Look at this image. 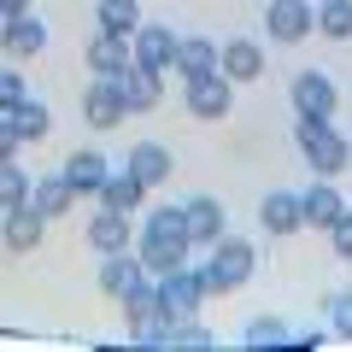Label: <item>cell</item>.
<instances>
[{"mask_svg":"<svg viewBox=\"0 0 352 352\" xmlns=\"http://www.w3.org/2000/svg\"><path fill=\"white\" fill-rule=\"evenodd\" d=\"M71 200H76V194H71V182H65V170H59V176H36V182H30V206H36L47 223L71 212Z\"/></svg>","mask_w":352,"mask_h":352,"instance_id":"44dd1931","label":"cell"},{"mask_svg":"<svg viewBox=\"0 0 352 352\" xmlns=\"http://www.w3.org/2000/svg\"><path fill=\"white\" fill-rule=\"evenodd\" d=\"M294 329L282 323V317H252L247 323V346H288Z\"/></svg>","mask_w":352,"mask_h":352,"instance_id":"f546056e","label":"cell"},{"mask_svg":"<svg viewBox=\"0 0 352 352\" xmlns=\"http://www.w3.org/2000/svg\"><path fill=\"white\" fill-rule=\"evenodd\" d=\"M229 106H235V88H229V76H223V71L188 76V112H194V118L217 124V118H229Z\"/></svg>","mask_w":352,"mask_h":352,"instance_id":"8992f818","label":"cell"},{"mask_svg":"<svg viewBox=\"0 0 352 352\" xmlns=\"http://www.w3.org/2000/svg\"><path fill=\"white\" fill-rule=\"evenodd\" d=\"M335 106H340V94L329 82V71H300L294 76V112L300 118H335Z\"/></svg>","mask_w":352,"mask_h":352,"instance_id":"ba28073f","label":"cell"},{"mask_svg":"<svg viewBox=\"0 0 352 352\" xmlns=\"http://www.w3.org/2000/svg\"><path fill=\"white\" fill-rule=\"evenodd\" d=\"M329 241H335V252H340V258H352V212H340L335 223H329Z\"/></svg>","mask_w":352,"mask_h":352,"instance_id":"d6a6232c","label":"cell"},{"mask_svg":"<svg viewBox=\"0 0 352 352\" xmlns=\"http://www.w3.org/2000/svg\"><path fill=\"white\" fill-rule=\"evenodd\" d=\"M188 247H194V235H188V217H182V206H159V212L141 223V264H147V276L159 282V276H170V270H182L188 264Z\"/></svg>","mask_w":352,"mask_h":352,"instance_id":"6da1fadb","label":"cell"},{"mask_svg":"<svg viewBox=\"0 0 352 352\" xmlns=\"http://www.w3.org/2000/svg\"><path fill=\"white\" fill-rule=\"evenodd\" d=\"M329 335L352 340V288L346 294H329Z\"/></svg>","mask_w":352,"mask_h":352,"instance_id":"4dcf8cb0","label":"cell"},{"mask_svg":"<svg viewBox=\"0 0 352 352\" xmlns=\"http://www.w3.org/2000/svg\"><path fill=\"white\" fill-rule=\"evenodd\" d=\"M41 223H47V217L24 200V206H12V212H0V241H6L12 252H30L41 241Z\"/></svg>","mask_w":352,"mask_h":352,"instance_id":"e0dca14e","label":"cell"},{"mask_svg":"<svg viewBox=\"0 0 352 352\" xmlns=\"http://www.w3.org/2000/svg\"><path fill=\"white\" fill-rule=\"evenodd\" d=\"M129 47H135V65H147V71H170L176 65V30H164V24H141L135 36H129Z\"/></svg>","mask_w":352,"mask_h":352,"instance_id":"9c48e42d","label":"cell"},{"mask_svg":"<svg viewBox=\"0 0 352 352\" xmlns=\"http://www.w3.org/2000/svg\"><path fill=\"white\" fill-rule=\"evenodd\" d=\"M217 71H223L229 82H258V76H264V47L247 41V36L223 41V47H217Z\"/></svg>","mask_w":352,"mask_h":352,"instance_id":"8fae6325","label":"cell"},{"mask_svg":"<svg viewBox=\"0 0 352 352\" xmlns=\"http://www.w3.org/2000/svg\"><path fill=\"white\" fill-rule=\"evenodd\" d=\"M129 65H135V47H129V36H112V30H100V36L88 41V71H94V76H124Z\"/></svg>","mask_w":352,"mask_h":352,"instance_id":"7c38bea8","label":"cell"},{"mask_svg":"<svg viewBox=\"0 0 352 352\" xmlns=\"http://www.w3.org/2000/svg\"><path fill=\"white\" fill-rule=\"evenodd\" d=\"M340 212H346V200L335 194V182H329V176H317L311 188L300 194V217H305V229H329Z\"/></svg>","mask_w":352,"mask_h":352,"instance_id":"9a60e30c","label":"cell"},{"mask_svg":"<svg viewBox=\"0 0 352 352\" xmlns=\"http://www.w3.org/2000/svg\"><path fill=\"white\" fill-rule=\"evenodd\" d=\"M106 159L94 147H76L71 159H65V182H71V194H100V182H106Z\"/></svg>","mask_w":352,"mask_h":352,"instance_id":"ac0fdd59","label":"cell"},{"mask_svg":"<svg viewBox=\"0 0 352 352\" xmlns=\"http://www.w3.org/2000/svg\"><path fill=\"white\" fill-rule=\"evenodd\" d=\"M317 36L352 41V0H317Z\"/></svg>","mask_w":352,"mask_h":352,"instance_id":"83f0119b","label":"cell"},{"mask_svg":"<svg viewBox=\"0 0 352 352\" xmlns=\"http://www.w3.org/2000/svg\"><path fill=\"white\" fill-rule=\"evenodd\" d=\"M182 82L188 76H206V71H217V41H206V36H176V65H170Z\"/></svg>","mask_w":352,"mask_h":352,"instance_id":"d6986e66","label":"cell"},{"mask_svg":"<svg viewBox=\"0 0 352 352\" xmlns=\"http://www.w3.org/2000/svg\"><path fill=\"white\" fill-rule=\"evenodd\" d=\"M124 329H129V340H153L159 335V323H164V305H159V282H141V288H129L124 300Z\"/></svg>","mask_w":352,"mask_h":352,"instance_id":"5b68a950","label":"cell"},{"mask_svg":"<svg viewBox=\"0 0 352 352\" xmlns=\"http://www.w3.org/2000/svg\"><path fill=\"white\" fill-rule=\"evenodd\" d=\"M30 200V170H18V159L0 164V212H12V206Z\"/></svg>","mask_w":352,"mask_h":352,"instance_id":"f1b7e54d","label":"cell"},{"mask_svg":"<svg viewBox=\"0 0 352 352\" xmlns=\"http://www.w3.org/2000/svg\"><path fill=\"white\" fill-rule=\"evenodd\" d=\"M82 112H88V124H94V129H118V124L129 118L124 100H118V82H112V76H94V82H88Z\"/></svg>","mask_w":352,"mask_h":352,"instance_id":"4fadbf2b","label":"cell"},{"mask_svg":"<svg viewBox=\"0 0 352 352\" xmlns=\"http://www.w3.org/2000/svg\"><path fill=\"white\" fill-rule=\"evenodd\" d=\"M264 30L276 41H305L317 30V6H305V0H270L264 6Z\"/></svg>","mask_w":352,"mask_h":352,"instance_id":"52a82bcc","label":"cell"},{"mask_svg":"<svg viewBox=\"0 0 352 352\" xmlns=\"http://www.w3.org/2000/svg\"><path fill=\"white\" fill-rule=\"evenodd\" d=\"M94 18H100V30H112V36H135L141 30V6L135 0H100Z\"/></svg>","mask_w":352,"mask_h":352,"instance_id":"4316f807","label":"cell"},{"mask_svg":"<svg viewBox=\"0 0 352 352\" xmlns=\"http://www.w3.org/2000/svg\"><path fill=\"white\" fill-rule=\"evenodd\" d=\"M258 223L270 229V235H294V229H305V217H300V194H264V206H258Z\"/></svg>","mask_w":352,"mask_h":352,"instance_id":"ffe728a7","label":"cell"},{"mask_svg":"<svg viewBox=\"0 0 352 352\" xmlns=\"http://www.w3.org/2000/svg\"><path fill=\"white\" fill-rule=\"evenodd\" d=\"M147 282V264H141V252H106V264H100V288L112 294V300H124L129 288H141Z\"/></svg>","mask_w":352,"mask_h":352,"instance_id":"5bb4252c","label":"cell"},{"mask_svg":"<svg viewBox=\"0 0 352 352\" xmlns=\"http://www.w3.org/2000/svg\"><path fill=\"white\" fill-rule=\"evenodd\" d=\"M182 217H188V235H194V241H206V247H212V241L223 235V223H229L223 206H217L212 194H194V200L182 206Z\"/></svg>","mask_w":352,"mask_h":352,"instance_id":"7402d4cb","label":"cell"},{"mask_svg":"<svg viewBox=\"0 0 352 352\" xmlns=\"http://www.w3.org/2000/svg\"><path fill=\"white\" fill-rule=\"evenodd\" d=\"M294 141H300L305 164H311L317 176H340V170H346V159H352L346 135H340V129H329V118H300Z\"/></svg>","mask_w":352,"mask_h":352,"instance_id":"3957f363","label":"cell"},{"mask_svg":"<svg viewBox=\"0 0 352 352\" xmlns=\"http://www.w3.org/2000/svg\"><path fill=\"white\" fill-rule=\"evenodd\" d=\"M18 147H24V141H18V129H12V118L0 112V164L12 159V153H18Z\"/></svg>","mask_w":352,"mask_h":352,"instance_id":"836d02e7","label":"cell"},{"mask_svg":"<svg viewBox=\"0 0 352 352\" xmlns=\"http://www.w3.org/2000/svg\"><path fill=\"white\" fill-rule=\"evenodd\" d=\"M129 170H135L147 188H159L164 176H170V153H164L159 141H135V147H129Z\"/></svg>","mask_w":352,"mask_h":352,"instance_id":"d4e9b609","label":"cell"},{"mask_svg":"<svg viewBox=\"0 0 352 352\" xmlns=\"http://www.w3.org/2000/svg\"><path fill=\"white\" fill-rule=\"evenodd\" d=\"M6 118H12L18 141H47V129H53V112H47L41 100H18V106H12Z\"/></svg>","mask_w":352,"mask_h":352,"instance_id":"484cf974","label":"cell"},{"mask_svg":"<svg viewBox=\"0 0 352 352\" xmlns=\"http://www.w3.org/2000/svg\"><path fill=\"white\" fill-rule=\"evenodd\" d=\"M212 300L206 294V270H194V264H182V270H170V276H159V305L164 317H200V305Z\"/></svg>","mask_w":352,"mask_h":352,"instance_id":"277c9868","label":"cell"},{"mask_svg":"<svg viewBox=\"0 0 352 352\" xmlns=\"http://www.w3.org/2000/svg\"><path fill=\"white\" fill-rule=\"evenodd\" d=\"M0 47L12 53V59H30V53L47 47V24H41L36 12H12V18H0Z\"/></svg>","mask_w":352,"mask_h":352,"instance_id":"30bf717a","label":"cell"},{"mask_svg":"<svg viewBox=\"0 0 352 352\" xmlns=\"http://www.w3.org/2000/svg\"><path fill=\"white\" fill-rule=\"evenodd\" d=\"M88 247L100 252V258L106 252H124L129 247V212H112V206H106V212L88 223Z\"/></svg>","mask_w":352,"mask_h":352,"instance_id":"603a6c76","label":"cell"},{"mask_svg":"<svg viewBox=\"0 0 352 352\" xmlns=\"http://www.w3.org/2000/svg\"><path fill=\"white\" fill-rule=\"evenodd\" d=\"M18 100H30V88H24V76H18V71H0V112H12Z\"/></svg>","mask_w":352,"mask_h":352,"instance_id":"1f68e13d","label":"cell"},{"mask_svg":"<svg viewBox=\"0 0 352 352\" xmlns=\"http://www.w3.org/2000/svg\"><path fill=\"white\" fill-rule=\"evenodd\" d=\"M141 194H147V182H141L135 170L106 176V182H100V206H112V212H129V217L141 212Z\"/></svg>","mask_w":352,"mask_h":352,"instance_id":"cb8c5ba5","label":"cell"},{"mask_svg":"<svg viewBox=\"0 0 352 352\" xmlns=\"http://www.w3.org/2000/svg\"><path fill=\"white\" fill-rule=\"evenodd\" d=\"M112 82H118L124 112H153V106H159V71H147V65H129V71L112 76Z\"/></svg>","mask_w":352,"mask_h":352,"instance_id":"2e32d148","label":"cell"},{"mask_svg":"<svg viewBox=\"0 0 352 352\" xmlns=\"http://www.w3.org/2000/svg\"><path fill=\"white\" fill-rule=\"evenodd\" d=\"M252 264H258V252H252L247 235H217L212 241V258L200 264V270H206V294H235L241 282L252 276Z\"/></svg>","mask_w":352,"mask_h":352,"instance_id":"7a4b0ae2","label":"cell"}]
</instances>
